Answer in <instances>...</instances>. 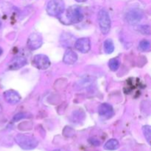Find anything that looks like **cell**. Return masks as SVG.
<instances>
[{
  "instance_id": "6da1fadb",
  "label": "cell",
  "mask_w": 151,
  "mask_h": 151,
  "mask_svg": "<svg viewBox=\"0 0 151 151\" xmlns=\"http://www.w3.org/2000/svg\"><path fill=\"white\" fill-rule=\"evenodd\" d=\"M15 142L22 149L26 150H33L38 146V141L32 136L19 134L15 137Z\"/></svg>"
},
{
  "instance_id": "7a4b0ae2",
  "label": "cell",
  "mask_w": 151,
  "mask_h": 151,
  "mask_svg": "<svg viewBox=\"0 0 151 151\" xmlns=\"http://www.w3.org/2000/svg\"><path fill=\"white\" fill-rule=\"evenodd\" d=\"M65 9L63 0H50L47 5V12L50 16L60 17Z\"/></svg>"
},
{
  "instance_id": "3957f363",
  "label": "cell",
  "mask_w": 151,
  "mask_h": 151,
  "mask_svg": "<svg viewBox=\"0 0 151 151\" xmlns=\"http://www.w3.org/2000/svg\"><path fill=\"white\" fill-rule=\"evenodd\" d=\"M98 23L102 33L107 35L110 32L111 22L109 13L105 9H102L98 13Z\"/></svg>"
},
{
  "instance_id": "277c9868",
  "label": "cell",
  "mask_w": 151,
  "mask_h": 151,
  "mask_svg": "<svg viewBox=\"0 0 151 151\" xmlns=\"http://www.w3.org/2000/svg\"><path fill=\"white\" fill-rule=\"evenodd\" d=\"M66 20L69 24H78L83 19V13L78 6H72L66 10Z\"/></svg>"
},
{
  "instance_id": "5b68a950",
  "label": "cell",
  "mask_w": 151,
  "mask_h": 151,
  "mask_svg": "<svg viewBox=\"0 0 151 151\" xmlns=\"http://www.w3.org/2000/svg\"><path fill=\"white\" fill-rule=\"evenodd\" d=\"M143 16L144 13L142 10L138 8L131 9L127 12L125 15V21L130 24L136 25L141 22L142 19H143Z\"/></svg>"
},
{
  "instance_id": "8992f818",
  "label": "cell",
  "mask_w": 151,
  "mask_h": 151,
  "mask_svg": "<svg viewBox=\"0 0 151 151\" xmlns=\"http://www.w3.org/2000/svg\"><path fill=\"white\" fill-rule=\"evenodd\" d=\"M32 63L35 68L41 70H45L48 69L51 65L50 58L47 55L43 54L36 55L34 56Z\"/></svg>"
},
{
  "instance_id": "52a82bcc",
  "label": "cell",
  "mask_w": 151,
  "mask_h": 151,
  "mask_svg": "<svg viewBox=\"0 0 151 151\" xmlns=\"http://www.w3.org/2000/svg\"><path fill=\"white\" fill-rule=\"evenodd\" d=\"M43 44L42 37L38 33H32L29 36L27 39L28 48L30 49L31 50H35L37 49L40 48Z\"/></svg>"
},
{
  "instance_id": "ba28073f",
  "label": "cell",
  "mask_w": 151,
  "mask_h": 151,
  "mask_svg": "<svg viewBox=\"0 0 151 151\" xmlns=\"http://www.w3.org/2000/svg\"><path fill=\"white\" fill-rule=\"evenodd\" d=\"M74 47L81 53H87L91 50V41L88 38H81L75 42Z\"/></svg>"
},
{
  "instance_id": "9c48e42d",
  "label": "cell",
  "mask_w": 151,
  "mask_h": 151,
  "mask_svg": "<svg viewBox=\"0 0 151 151\" xmlns=\"http://www.w3.org/2000/svg\"><path fill=\"white\" fill-rule=\"evenodd\" d=\"M27 63V60L24 56H16L9 63L10 70H17L24 67Z\"/></svg>"
},
{
  "instance_id": "30bf717a",
  "label": "cell",
  "mask_w": 151,
  "mask_h": 151,
  "mask_svg": "<svg viewBox=\"0 0 151 151\" xmlns=\"http://www.w3.org/2000/svg\"><path fill=\"white\" fill-rule=\"evenodd\" d=\"M98 113L101 117L104 119H110L114 116V109L111 105L108 103H103L98 109Z\"/></svg>"
},
{
  "instance_id": "8fae6325",
  "label": "cell",
  "mask_w": 151,
  "mask_h": 151,
  "mask_svg": "<svg viewBox=\"0 0 151 151\" xmlns=\"http://www.w3.org/2000/svg\"><path fill=\"white\" fill-rule=\"evenodd\" d=\"M4 97L6 102L10 104H16L21 100L20 94L14 90H7L4 92Z\"/></svg>"
},
{
  "instance_id": "7c38bea8",
  "label": "cell",
  "mask_w": 151,
  "mask_h": 151,
  "mask_svg": "<svg viewBox=\"0 0 151 151\" xmlns=\"http://www.w3.org/2000/svg\"><path fill=\"white\" fill-rule=\"evenodd\" d=\"M78 58L77 53L74 52L73 50L69 49L65 52L64 55H63V61L66 64L72 65L76 63V61L78 60Z\"/></svg>"
},
{
  "instance_id": "4fadbf2b",
  "label": "cell",
  "mask_w": 151,
  "mask_h": 151,
  "mask_svg": "<svg viewBox=\"0 0 151 151\" xmlns=\"http://www.w3.org/2000/svg\"><path fill=\"white\" fill-rule=\"evenodd\" d=\"M119 147V143L115 139H111L108 140L104 145V149L106 150H117Z\"/></svg>"
},
{
  "instance_id": "5bb4252c",
  "label": "cell",
  "mask_w": 151,
  "mask_h": 151,
  "mask_svg": "<svg viewBox=\"0 0 151 151\" xmlns=\"http://www.w3.org/2000/svg\"><path fill=\"white\" fill-rule=\"evenodd\" d=\"M103 48L106 54H111L114 51V44L111 39H106L103 44Z\"/></svg>"
},
{
  "instance_id": "9a60e30c",
  "label": "cell",
  "mask_w": 151,
  "mask_h": 151,
  "mask_svg": "<svg viewBox=\"0 0 151 151\" xmlns=\"http://www.w3.org/2000/svg\"><path fill=\"white\" fill-rule=\"evenodd\" d=\"M119 65H120V61L118 58H112L109 60V66L110 68V69L111 71H115L117 70L119 67Z\"/></svg>"
},
{
  "instance_id": "2e32d148",
  "label": "cell",
  "mask_w": 151,
  "mask_h": 151,
  "mask_svg": "<svg viewBox=\"0 0 151 151\" xmlns=\"http://www.w3.org/2000/svg\"><path fill=\"white\" fill-rule=\"evenodd\" d=\"M150 49V43L148 40H142L139 44V50L141 52H147Z\"/></svg>"
},
{
  "instance_id": "e0dca14e",
  "label": "cell",
  "mask_w": 151,
  "mask_h": 151,
  "mask_svg": "<svg viewBox=\"0 0 151 151\" xmlns=\"http://www.w3.org/2000/svg\"><path fill=\"white\" fill-rule=\"evenodd\" d=\"M142 131L145 137L149 144H150L151 140V128L150 125H145L142 127Z\"/></svg>"
},
{
  "instance_id": "ac0fdd59",
  "label": "cell",
  "mask_w": 151,
  "mask_h": 151,
  "mask_svg": "<svg viewBox=\"0 0 151 151\" xmlns=\"http://www.w3.org/2000/svg\"><path fill=\"white\" fill-rule=\"evenodd\" d=\"M138 28L139 32H140L143 35H150V27L148 25H142Z\"/></svg>"
},
{
  "instance_id": "d6986e66",
  "label": "cell",
  "mask_w": 151,
  "mask_h": 151,
  "mask_svg": "<svg viewBox=\"0 0 151 151\" xmlns=\"http://www.w3.org/2000/svg\"><path fill=\"white\" fill-rule=\"evenodd\" d=\"M27 116V114L25 113H19L17 114L16 115H15L14 117H13V120L14 121H19L20 119H24V118H26Z\"/></svg>"
},
{
  "instance_id": "ffe728a7",
  "label": "cell",
  "mask_w": 151,
  "mask_h": 151,
  "mask_svg": "<svg viewBox=\"0 0 151 151\" xmlns=\"http://www.w3.org/2000/svg\"><path fill=\"white\" fill-rule=\"evenodd\" d=\"M89 142H91V145H93L98 146L100 145V142H99L97 139H89Z\"/></svg>"
},
{
  "instance_id": "44dd1931",
  "label": "cell",
  "mask_w": 151,
  "mask_h": 151,
  "mask_svg": "<svg viewBox=\"0 0 151 151\" xmlns=\"http://www.w3.org/2000/svg\"><path fill=\"white\" fill-rule=\"evenodd\" d=\"M75 1H78V2H85L87 0H75Z\"/></svg>"
},
{
  "instance_id": "7402d4cb",
  "label": "cell",
  "mask_w": 151,
  "mask_h": 151,
  "mask_svg": "<svg viewBox=\"0 0 151 151\" xmlns=\"http://www.w3.org/2000/svg\"><path fill=\"white\" fill-rule=\"evenodd\" d=\"M2 52H3V50H2V49H1V47H0V55H1L2 54Z\"/></svg>"
},
{
  "instance_id": "603a6c76",
  "label": "cell",
  "mask_w": 151,
  "mask_h": 151,
  "mask_svg": "<svg viewBox=\"0 0 151 151\" xmlns=\"http://www.w3.org/2000/svg\"><path fill=\"white\" fill-rule=\"evenodd\" d=\"M55 151H66V150H62V149H58V150H55Z\"/></svg>"
},
{
  "instance_id": "cb8c5ba5",
  "label": "cell",
  "mask_w": 151,
  "mask_h": 151,
  "mask_svg": "<svg viewBox=\"0 0 151 151\" xmlns=\"http://www.w3.org/2000/svg\"><path fill=\"white\" fill-rule=\"evenodd\" d=\"M1 111H2V108H1V106H0V113L1 112Z\"/></svg>"
},
{
  "instance_id": "d4e9b609",
  "label": "cell",
  "mask_w": 151,
  "mask_h": 151,
  "mask_svg": "<svg viewBox=\"0 0 151 151\" xmlns=\"http://www.w3.org/2000/svg\"><path fill=\"white\" fill-rule=\"evenodd\" d=\"M1 19H0V28H1Z\"/></svg>"
}]
</instances>
